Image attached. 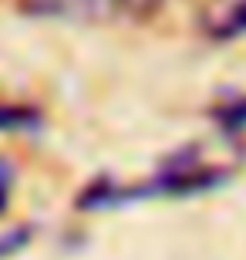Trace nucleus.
<instances>
[{
  "mask_svg": "<svg viewBox=\"0 0 246 260\" xmlns=\"http://www.w3.org/2000/svg\"><path fill=\"white\" fill-rule=\"evenodd\" d=\"M233 169L226 166H206L199 159V145L179 149L175 155H169L162 169L142 186H125V203L145 200V196H196L219 189L223 183H229Z\"/></svg>",
  "mask_w": 246,
  "mask_h": 260,
  "instance_id": "1",
  "label": "nucleus"
},
{
  "mask_svg": "<svg viewBox=\"0 0 246 260\" xmlns=\"http://www.w3.org/2000/svg\"><path fill=\"white\" fill-rule=\"evenodd\" d=\"M159 7L162 0H20L27 17L44 20H142Z\"/></svg>",
  "mask_w": 246,
  "mask_h": 260,
  "instance_id": "2",
  "label": "nucleus"
},
{
  "mask_svg": "<svg viewBox=\"0 0 246 260\" xmlns=\"http://www.w3.org/2000/svg\"><path fill=\"white\" fill-rule=\"evenodd\" d=\"M44 115L41 108L24 102H0V132H41Z\"/></svg>",
  "mask_w": 246,
  "mask_h": 260,
  "instance_id": "3",
  "label": "nucleus"
},
{
  "mask_svg": "<svg viewBox=\"0 0 246 260\" xmlns=\"http://www.w3.org/2000/svg\"><path fill=\"white\" fill-rule=\"evenodd\" d=\"M213 122L219 125L223 135H239L246 132V95H236V98H226V102H219L213 105Z\"/></svg>",
  "mask_w": 246,
  "mask_h": 260,
  "instance_id": "4",
  "label": "nucleus"
},
{
  "mask_svg": "<svg viewBox=\"0 0 246 260\" xmlns=\"http://www.w3.org/2000/svg\"><path fill=\"white\" fill-rule=\"evenodd\" d=\"M209 38L219 41V44H226V41H239L246 38V0H236L233 7L223 14V17L209 27Z\"/></svg>",
  "mask_w": 246,
  "mask_h": 260,
  "instance_id": "5",
  "label": "nucleus"
},
{
  "mask_svg": "<svg viewBox=\"0 0 246 260\" xmlns=\"http://www.w3.org/2000/svg\"><path fill=\"white\" fill-rule=\"evenodd\" d=\"M10 189H14V166H10L7 159H0V213L7 210Z\"/></svg>",
  "mask_w": 246,
  "mask_h": 260,
  "instance_id": "6",
  "label": "nucleus"
}]
</instances>
